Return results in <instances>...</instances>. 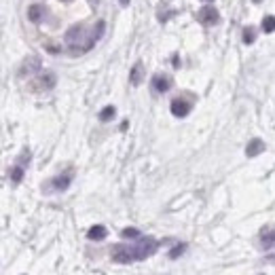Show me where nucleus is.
<instances>
[{"instance_id": "20e7f679", "label": "nucleus", "mask_w": 275, "mask_h": 275, "mask_svg": "<svg viewBox=\"0 0 275 275\" xmlns=\"http://www.w3.org/2000/svg\"><path fill=\"white\" fill-rule=\"evenodd\" d=\"M169 110H171V115H174V117L185 119V117L191 113V110H193V104H191L189 100H185V98H174V100H171Z\"/></svg>"}, {"instance_id": "5701e85b", "label": "nucleus", "mask_w": 275, "mask_h": 275, "mask_svg": "<svg viewBox=\"0 0 275 275\" xmlns=\"http://www.w3.org/2000/svg\"><path fill=\"white\" fill-rule=\"evenodd\" d=\"M260 275H264V273H260Z\"/></svg>"}, {"instance_id": "dca6fc26", "label": "nucleus", "mask_w": 275, "mask_h": 275, "mask_svg": "<svg viewBox=\"0 0 275 275\" xmlns=\"http://www.w3.org/2000/svg\"><path fill=\"white\" fill-rule=\"evenodd\" d=\"M185 250H187V243H178L176 248H171V250H169V258H171V260H176L178 256H182V254H185Z\"/></svg>"}, {"instance_id": "39448f33", "label": "nucleus", "mask_w": 275, "mask_h": 275, "mask_svg": "<svg viewBox=\"0 0 275 275\" xmlns=\"http://www.w3.org/2000/svg\"><path fill=\"white\" fill-rule=\"evenodd\" d=\"M218 19H220V15L214 7H203L197 13V22L203 26H214V24H218Z\"/></svg>"}, {"instance_id": "412c9836", "label": "nucleus", "mask_w": 275, "mask_h": 275, "mask_svg": "<svg viewBox=\"0 0 275 275\" xmlns=\"http://www.w3.org/2000/svg\"><path fill=\"white\" fill-rule=\"evenodd\" d=\"M254 3H258V0H254Z\"/></svg>"}, {"instance_id": "ddd939ff", "label": "nucleus", "mask_w": 275, "mask_h": 275, "mask_svg": "<svg viewBox=\"0 0 275 275\" xmlns=\"http://www.w3.org/2000/svg\"><path fill=\"white\" fill-rule=\"evenodd\" d=\"M9 178H11V182H15V185H19V182L24 180V167L19 165V163H17V165H13L11 171H9Z\"/></svg>"}, {"instance_id": "f3484780", "label": "nucleus", "mask_w": 275, "mask_h": 275, "mask_svg": "<svg viewBox=\"0 0 275 275\" xmlns=\"http://www.w3.org/2000/svg\"><path fill=\"white\" fill-rule=\"evenodd\" d=\"M273 24H275L273 15H267V17L262 19V30H264V32H267V34H271V32H273Z\"/></svg>"}, {"instance_id": "1a4fd4ad", "label": "nucleus", "mask_w": 275, "mask_h": 275, "mask_svg": "<svg viewBox=\"0 0 275 275\" xmlns=\"http://www.w3.org/2000/svg\"><path fill=\"white\" fill-rule=\"evenodd\" d=\"M43 17H45V7H40V5H34V7H30L28 9V19L30 22H43Z\"/></svg>"}, {"instance_id": "2eb2a0df", "label": "nucleus", "mask_w": 275, "mask_h": 275, "mask_svg": "<svg viewBox=\"0 0 275 275\" xmlns=\"http://www.w3.org/2000/svg\"><path fill=\"white\" fill-rule=\"evenodd\" d=\"M140 235H142V233H140L138 229H134V227H127V229L121 231V237H123V239H131V241L138 239Z\"/></svg>"}, {"instance_id": "f8f14e48", "label": "nucleus", "mask_w": 275, "mask_h": 275, "mask_svg": "<svg viewBox=\"0 0 275 275\" xmlns=\"http://www.w3.org/2000/svg\"><path fill=\"white\" fill-rule=\"evenodd\" d=\"M115 115H117V108L115 106H106V108H102L100 110V121H102V123H108V121H113L115 119Z\"/></svg>"}, {"instance_id": "f03ea898", "label": "nucleus", "mask_w": 275, "mask_h": 275, "mask_svg": "<svg viewBox=\"0 0 275 275\" xmlns=\"http://www.w3.org/2000/svg\"><path fill=\"white\" fill-rule=\"evenodd\" d=\"M136 243H127V250H129V256H131V262H138V260H146L148 256H152L159 246H161V241H157L155 237H150V235H140L138 239H134Z\"/></svg>"}, {"instance_id": "9b49d317", "label": "nucleus", "mask_w": 275, "mask_h": 275, "mask_svg": "<svg viewBox=\"0 0 275 275\" xmlns=\"http://www.w3.org/2000/svg\"><path fill=\"white\" fill-rule=\"evenodd\" d=\"M142 72H144V66H142V62H138L134 68H131V74H129L131 85H140L142 83Z\"/></svg>"}, {"instance_id": "7ed1b4c3", "label": "nucleus", "mask_w": 275, "mask_h": 275, "mask_svg": "<svg viewBox=\"0 0 275 275\" xmlns=\"http://www.w3.org/2000/svg\"><path fill=\"white\" fill-rule=\"evenodd\" d=\"M70 182H72V171H64V174L51 178L43 191H47V193H62V191H66L70 187Z\"/></svg>"}, {"instance_id": "4468645a", "label": "nucleus", "mask_w": 275, "mask_h": 275, "mask_svg": "<svg viewBox=\"0 0 275 275\" xmlns=\"http://www.w3.org/2000/svg\"><path fill=\"white\" fill-rule=\"evenodd\" d=\"M55 74L53 72H45L43 76H40V83H43V87L45 89H51V87H55Z\"/></svg>"}, {"instance_id": "0eeeda50", "label": "nucleus", "mask_w": 275, "mask_h": 275, "mask_svg": "<svg viewBox=\"0 0 275 275\" xmlns=\"http://www.w3.org/2000/svg\"><path fill=\"white\" fill-rule=\"evenodd\" d=\"M264 148H267V146H264V142L260 138H254V140H250V144L246 146V155L248 157H256V155H260Z\"/></svg>"}, {"instance_id": "9d476101", "label": "nucleus", "mask_w": 275, "mask_h": 275, "mask_svg": "<svg viewBox=\"0 0 275 275\" xmlns=\"http://www.w3.org/2000/svg\"><path fill=\"white\" fill-rule=\"evenodd\" d=\"M260 246H262V250H267V252L273 250V229H271V227H267V229L262 231V235H260Z\"/></svg>"}, {"instance_id": "423d86ee", "label": "nucleus", "mask_w": 275, "mask_h": 275, "mask_svg": "<svg viewBox=\"0 0 275 275\" xmlns=\"http://www.w3.org/2000/svg\"><path fill=\"white\" fill-rule=\"evenodd\" d=\"M150 87L155 94H165V91H169V87H171V78L165 74H155L150 80Z\"/></svg>"}, {"instance_id": "a211bd4d", "label": "nucleus", "mask_w": 275, "mask_h": 275, "mask_svg": "<svg viewBox=\"0 0 275 275\" xmlns=\"http://www.w3.org/2000/svg\"><path fill=\"white\" fill-rule=\"evenodd\" d=\"M38 66H40V62H38L36 57H32V59H30V64L26 62V66H24L22 72H26V70H28V74H30V72H34V70H38Z\"/></svg>"}, {"instance_id": "f257e3e1", "label": "nucleus", "mask_w": 275, "mask_h": 275, "mask_svg": "<svg viewBox=\"0 0 275 275\" xmlns=\"http://www.w3.org/2000/svg\"><path fill=\"white\" fill-rule=\"evenodd\" d=\"M104 30H106V24H104V22H98L96 28H91V30H87V28H83V26H72V28H70L68 32H66L64 40H66L68 49L72 51L74 55L87 53V51L94 47L102 36H104Z\"/></svg>"}, {"instance_id": "aec40b11", "label": "nucleus", "mask_w": 275, "mask_h": 275, "mask_svg": "<svg viewBox=\"0 0 275 275\" xmlns=\"http://www.w3.org/2000/svg\"><path fill=\"white\" fill-rule=\"evenodd\" d=\"M121 5H123V7H127V5H129V0H121Z\"/></svg>"}, {"instance_id": "6e6552de", "label": "nucleus", "mask_w": 275, "mask_h": 275, "mask_svg": "<svg viewBox=\"0 0 275 275\" xmlns=\"http://www.w3.org/2000/svg\"><path fill=\"white\" fill-rule=\"evenodd\" d=\"M106 235H108V231L102 225H96L87 231V239H91V241H102V239H106Z\"/></svg>"}, {"instance_id": "6ab92c4d", "label": "nucleus", "mask_w": 275, "mask_h": 275, "mask_svg": "<svg viewBox=\"0 0 275 275\" xmlns=\"http://www.w3.org/2000/svg\"><path fill=\"white\" fill-rule=\"evenodd\" d=\"M254 38H256V32H254L252 28H248L246 32H243V43H246V45H252V43H254Z\"/></svg>"}, {"instance_id": "4be33fe9", "label": "nucleus", "mask_w": 275, "mask_h": 275, "mask_svg": "<svg viewBox=\"0 0 275 275\" xmlns=\"http://www.w3.org/2000/svg\"><path fill=\"white\" fill-rule=\"evenodd\" d=\"M66 3H70V0H66Z\"/></svg>"}]
</instances>
